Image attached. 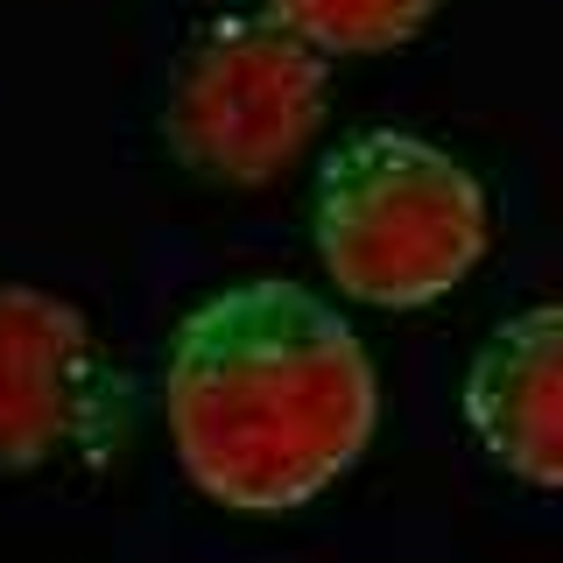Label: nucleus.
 Instances as JSON below:
<instances>
[{"instance_id":"nucleus-1","label":"nucleus","mask_w":563,"mask_h":563,"mask_svg":"<svg viewBox=\"0 0 563 563\" xmlns=\"http://www.w3.org/2000/svg\"><path fill=\"white\" fill-rule=\"evenodd\" d=\"M163 416L205 500L296 515L374 444L380 374L331 296L289 275H240L184 310L163 360Z\"/></svg>"},{"instance_id":"nucleus-2","label":"nucleus","mask_w":563,"mask_h":563,"mask_svg":"<svg viewBox=\"0 0 563 563\" xmlns=\"http://www.w3.org/2000/svg\"><path fill=\"white\" fill-rule=\"evenodd\" d=\"M310 240L339 296L374 310H422L479 268L493 205L451 148L401 128H366L317 169Z\"/></svg>"},{"instance_id":"nucleus-3","label":"nucleus","mask_w":563,"mask_h":563,"mask_svg":"<svg viewBox=\"0 0 563 563\" xmlns=\"http://www.w3.org/2000/svg\"><path fill=\"white\" fill-rule=\"evenodd\" d=\"M331 57L275 8H225L184 43L163 92V141L205 184H268L310 148Z\"/></svg>"},{"instance_id":"nucleus-4","label":"nucleus","mask_w":563,"mask_h":563,"mask_svg":"<svg viewBox=\"0 0 563 563\" xmlns=\"http://www.w3.org/2000/svg\"><path fill=\"white\" fill-rule=\"evenodd\" d=\"M120 430V374L92 317L35 282H0V472L99 457Z\"/></svg>"},{"instance_id":"nucleus-5","label":"nucleus","mask_w":563,"mask_h":563,"mask_svg":"<svg viewBox=\"0 0 563 563\" xmlns=\"http://www.w3.org/2000/svg\"><path fill=\"white\" fill-rule=\"evenodd\" d=\"M465 422L521 486L563 493V303H528L465 366Z\"/></svg>"},{"instance_id":"nucleus-6","label":"nucleus","mask_w":563,"mask_h":563,"mask_svg":"<svg viewBox=\"0 0 563 563\" xmlns=\"http://www.w3.org/2000/svg\"><path fill=\"white\" fill-rule=\"evenodd\" d=\"M289 29H303L324 57H366L395 49L437 14V0H268Z\"/></svg>"}]
</instances>
